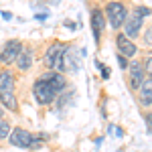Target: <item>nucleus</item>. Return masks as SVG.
Here are the masks:
<instances>
[{
	"label": "nucleus",
	"mask_w": 152,
	"mask_h": 152,
	"mask_svg": "<svg viewBox=\"0 0 152 152\" xmlns=\"http://www.w3.org/2000/svg\"><path fill=\"white\" fill-rule=\"evenodd\" d=\"M0 105L12 114H18L20 104L16 97V75L10 67L0 69Z\"/></svg>",
	"instance_id": "f257e3e1"
},
{
	"label": "nucleus",
	"mask_w": 152,
	"mask_h": 152,
	"mask_svg": "<svg viewBox=\"0 0 152 152\" xmlns=\"http://www.w3.org/2000/svg\"><path fill=\"white\" fill-rule=\"evenodd\" d=\"M102 10H104V16H105V24H110L112 31H122V24L126 23L128 12H130L126 2H122V0H110Z\"/></svg>",
	"instance_id": "f03ea898"
},
{
	"label": "nucleus",
	"mask_w": 152,
	"mask_h": 152,
	"mask_svg": "<svg viewBox=\"0 0 152 152\" xmlns=\"http://www.w3.org/2000/svg\"><path fill=\"white\" fill-rule=\"evenodd\" d=\"M31 91H33V97H35V102L41 107H47V105H53L55 104V99H57V91L49 85L47 81H43V79H39L37 77L35 81H33V87H31Z\"/></svg>",
	"instance_id": "7ed1b4c3"
},
{
	"label": "nucleus",
	"mask_w": 152,
	"mask_h": 152,
	"mask_svg": "<svg viewBox=\"0 0 152 152\" xmlns=\"http://www.w3.org/2000/svg\"><path fill=\"white\" fill-rule=\"evenodd\" d=\"M24 43L20 39H8L6 43H2V47H0V65L2 67H10L14 65V61L18 57V53L23 51Z\"/></svg>",
	"instance_id": "20e7f679"
},
{
	"label": "nucleus",
	"mask_w": 152,
	"mask_h": 152,
	"mask_svg": "<svg viewBox=\"0 0 152 152\" xmlns=\"http://www.w3.org/2000/svg\"><path fill=\"white\" fill-rule=\"evenodd\" d=\"M6 140L10 142V146H14V148H26L28 150L35 144V134L31 130L23 128V126H14V128H10V134H8Z\"/></svg>",
	"instance_id": "39448f33"
},
{
	"label": "nucleus",
	"mask_w": 152,
	"mask_h": 152,
	"mask_svg": "<svg viewBox=\"0 0 152 152\" xmlns=\"http://www.w3.org/2000/svg\"><path fill=\"white\" fill-rule=\"evenodd\" d=\"M142 26H144V16H142L140 12L136 10V6L128 12V18H126V23L122 24V33L128 37V39H138L142 33Z\"/></svg>",
	"instance_id": "423d86ee"
},
{
	"label": "nucleus",
	"mask_w": 152,
	"mask_h": 152,
	"mask_svg": "<svg viewBox=\"0 0 152 152\" xmlns=\"http://www.w3.org/2000/svg\"><path fill=\"white\" fill-rule=\"evenodd\" d=\"M126 71H128V87H130V91L136 94V91L140 89V85L144 83V79L148 77V75L144 73V69H142V61H138V59L128 61Z\"/></svg>",
	"instance_id": "0eeeda50"
},
{
	"label": "nucleus",
	"mask_w": 152,
	"mask_h": 152,
	"mask_svg": "<svg viewBox=\"0 0 152 152\" xmlns=\"http://www.w3.org/2000/svg\"><path fill=\"white\" fill-rule=\"evenodd\" d=\"M114 43H116L118 55L126 57L128 61H130V59H134L136 55H138V47H136V43H134L132 39H128V37L124 35L122 31H120V33H116V37H114Z\"/></svg>",
	"instance_id": "6e6552de"
},
{
	"label": "nucleus",
	"mask_w": 152,
	"mask_h": 152,
	"mask_svg": "<svg viewBox=\"0 0 152 152\" xmlns=\"http://www.w3.org/2000/svg\"><path fill=\"white\" fill-rule=\"evenodd\" d=\"M39 79L47 81L49 85H51V87L57 91V95H59V94H63V91H65V89H67V87L71 85L63 73H57V71H49V69H47V71H43V73L39 75Z\"/></svg>",
	"instance_id": "1a4fd4ad"
},
{
	"label": "nucleus",
	"mask_w": 152,
	"mask_h": 152,
	"mask_svg": "<svg viewBox=\"0 0 152 152\" xmlns=\"http://www.w3.org/2000/svg\"><path fill=\"white\" fill-rule=\"evenodd\" d=\"M89 20H91V33H94V41L95 45H99V41H102V35H104L105 31V16H104V10L102 8H91L89 12Z\"/></svg>",
	"instance_id": "9d476101"
},
{
	"label": "nucleus",
	"mask_w": 152,
	"mask_h": 152,
	"mask_svg": "<svg viewBox=\"0 0 152 152\" xmlns=\"http://www.w3.org/2000/svg\"><path fill=\"white\" fill-rule=\"evenodd\" d=\"M136 97H138V104H140L142 110L150 112L152 105V77H146L144 83L140 85V89L136 91Z\"/></svg>",
	"instance_id": "9b49d317"
},
{
	"label": "nucleus",
	"mask_w": 152,
	"mask_h": 152,
	"mask_svg": "<svg viewBox=\"0 0 152 152\" xmlns=\"http://www.w3.org/2000/svg\"><path fill=\"white\" fill-rule=\"evenodd\" d=\"M33 61H35V55H33V47H23V51L18 53V57L14 61L16 69L20 73H28L31 67H33Z\"/></svg>",
	"instance_id": "f8f14e48"
},
{
	"label": "nucleus",
	"mask_w": 152,
	"mask_h": 152,
	"mask_svg": "<svg viewBox=\"0 0 152 152\" xmlns=\"http://www.w3.org/2000/svg\"><path fill=\"white\" fill-rule=\"evenodd\" d=\"M65 45L67 43H61V41H53L51 45L47 47V51H45V55H43V65L47 67L49 71L53 69V63H55V59H57V55L65 49Z\"/></svg>",
	"instance_id": "ddd939ff"
},
{
	"label": "nucleus",
	"mask_w": 152,
	"mask_h": 152,
	"mask_svg": "<svg viewBox=\"0 0 152 152\" xmlns=\"http://www.w3.org/2000/svg\"><path fill=\"white\" fill-rule=\"evenodd\" d=\"M79 55L75 49H71V45L65 51V73H77L79 71Z\"/></svg>",
	"instance_id": "4468645a"
},
{
	"label": "nucleus",
	"mask_w": 152,
	"mask_h": 152,
	"mask_svg": "<svg viewBox=\"0 0 152 152\" xmlns=\"http://www.w3.org/2000/svg\"><path fill=\"white\" fill-rule=\"evenodd\" d=\"M73 95H75V89H73V85H69V87H67L63 94H59V95H57V99H55V102H57V110H59V112H61L65 105H69V102L73 99Z\"/></svg>",
	"instance_id": "2eb2a0df"
},
{
	"label": "nucleus",
	"mask_w": 152,
	"mask_h": 152,
	"mask_svg": "<svg viewBox=\"0 0 152 152\" xmlns=\"http://www.w3.org/2000/svg\"><path fill=\"white\" fill-rule=\"evenodd\" d=\"M10 122L6 120V118H2L0 120V142H4L6 138H8V134H10Z\"/></svg>",
	"instance_id": "dca6fc26"
},
{
	"label": "nucleus",
	"mask_w": 152,
	"mask_h": 152,
	"mask_svg": "<svg viewBox=\"0 0 152 152\" xmlns=\"http://www.w3.org/2000/svg\"><path fill=\"white\" fill-rule=\"evenodd\" d=\"M95 67L99 69V75H102V79H110V75H112L110 71H112V69H110L107 65H104V63H102L99 59H95Z\"/></svg>",
	"instance_id": "f3484780"
},
{
	"label": "nucleus",
	"mask_w": 152,
	"mask_h": 152,
	"mask_svg": "<svg viewBox=\"0 0 152 152\" xmlns=\"http://www.w3.org/2000/svg\"><path fill=\"white\" fill-rule=\"evenodd\" d=\"M142 69H144V73H146L148 77H152V57H150V51L146 53V57H144V61H142Z\"/></svg>",
	"instance_id": "a211bd4d"
},
{
	"label": "nucleus",
	"mask_w": 152,
	"mask_h": 152,
	"mask_svg": "<svg viewBox=\"0 0 152 152\" xmlns=\"http://www.w3.org/2000/svg\"><path fill=\"white\" fill-rule=\"evenodd\" d=\"M142 43H144V47L150 51V45H152V28H150V24L146 26V31H144V35H142Z\"/></svg>",
	"instance_id": "6ab92c4d"
},
{
	"label": "nucleus",
	"mask_w": 152,
	"mask_h": 152,
	"mask_svg": "<svg viewBox=\"0 0 152 152\" xmlns=\"http://www.w3.org/2000/svg\"><path fill=\"white\" fill-rule=\"evenodd\" d=\"M136 10L140 12L144 18H148V16H150V6H148V4H138V6H136Z\"/></svg>",
	"instance_id": "aec40b11"
},
{
	"label": "nucleus",
	"mask_w": 152,
	"mask_h": 152,
	"mask_svg": "<svg viewBox=\"0 0 152 152\" xmlns=\"http://www.w3.org/2000/svg\"><path fill=\"white\" fill-rule=\"evenodd\" d=\"M116 59H118V65H120V69L126 71V67H128V59L122 57V55H116Z\"/></svg>",
	"instance_id": "412c9836"
},
{
	"label": "nucleus",
	"mask_w": 152,
	"mask_h": 152,
	"mask_svg": "<svg viewBox=\"0 0 152 152\" xmlns=\"http://www.w3.org/2000/svg\"><path fill=\"white\" fill-rule=\"evenodd\" d=\"M152 118H150V112H146V116H144V124H146V132L150 134L152 132V122H150Z\"/></svg>",
	"instance_id": "4be33fe9"
},
{
	"label": "nucleus",
	"mask_w": 152,
	"mask_h": 152,
	"mask_svg": "<svg viewBox=\"0 0 152 152\" xmlns=\"http://www.w3.org/2000/svg\"><path fill=\"white\" fill-rule=\"evenodd\" d=\"M110 132H116V138H122V136H124V130L122 128H118V126H114V124H112V126H110Z\"/></svg>",
	"instance_id": "5701e85b"
},
{
	"label": "nucleus",
	"mask_w": 152,
	"mask_h": 152,
	"mask_svg": "<svg viewBox=\"0 0 152 152\" xmlns=\"http://www.w3.org/2000/svg\"><path fill=\"white\" fill-rule=\"evenodd\" d=\"M33 2H35V4H45V6H49V4H53V6H55V4L61 2V0H33Z\"/></svg>",
	"instance_id": "b1692460"
},
{
	"label": "nucleus",
	"mask_w": 152,
	"mask_h": 152,
	"mask_svg": "<svg viewBox=\"0 0 152 152\" xmlns=\"http://www.w3.org/2000/svg\"><path fill=\"white\" fill-rule=\"evenodd\" d=\"M35 18H37V20H47V18H49V10L47 12H37Z\"/></svg>",
	"instance_id": "393cba45"
},
{
	"label": "nucleus",
	"mask_w": 152,
	"mask_h": 152,
	"mask_svg": "<svg viewBox=\"0 0 152 152\" xmlns=\"http://www.w3.org/2000/svg\"><path fill=\"white\" fill-rule=\"evenodd\" d=\"M63 24H65V26H67L69 31H75V28H77V24L73 23V20H65V23H63Z\"/></svg>",
	"instance_id": "a878e982"
},
{
	"label": "nucleus",
	"mask_w": 152,
	"mask_h": 152,
	"mask_svg": "<svg viewBox=\"0 0 152 152\" xmlns=\"http://www.w3.org/2000/svg\"><path fill=\"white\" fill-rule=\"evenodd\" d=\"M2 18H4V20H12V18H14V14L8 12V10H4V12H2Z\"/></svg>",
	"instance_id": "bb28decb"
},
{
	"label": "nucleus",
	"mask_w": 152,
	"mask_h": 152,
	"mask_svg": "<svg viewBox=\"0 0 152 152\" xmlns=\"http://www.w3.org/2000/svg\"><path fill=\"white\" fill-rule=\"evenodd\" d=\"M4 112H6V110H4V107H2V105H0V120H2V118H4Z\"/></svg>",
	"instance_id": "cd10ccee"
}]
</instances>
